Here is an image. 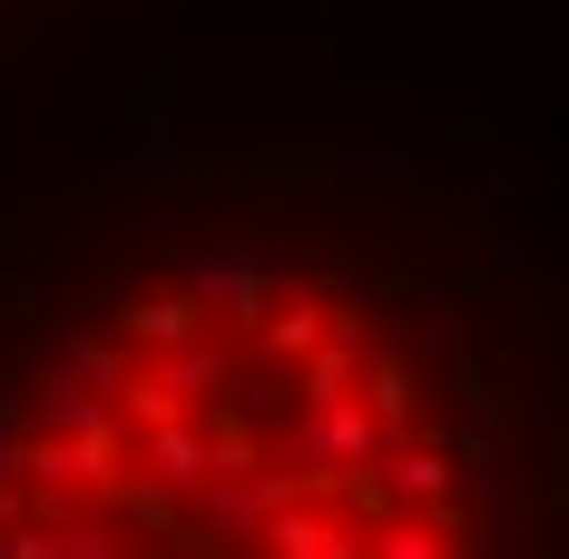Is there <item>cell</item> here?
<instances>
[{"label":"cell","mask_w":569,"mask_h":559,"mask_svg":"<svg viewBox=\"0 0 569 559\" xmlns=\"http://www.w3.org/2000/svg\"><path fill=\"white\" fill-rule=\"evenodd\" d=\"M128 343V335H118ZM0 559H471L461 461L363 305L305 363L256 325L138 353L118 383L0 392Z\"/></svg>","instance_id":"obj_1"}]
</instances>
